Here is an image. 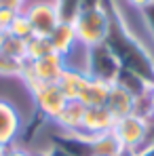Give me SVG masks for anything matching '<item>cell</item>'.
Listing matches in <instances>:
<instances>
[{
  "label": "cell",
  "mask_w": 154,
  "mask_h": 156,
  "mask_svg": "<svg viewBox=\"0 0 154 156\" xmlns=\"http://www.w3.org/2000/svg\"><path fill=\"white\" fill-rule=\"evenodd\" d=\"M133 105H135V97H133V95H129L125 89H120V87H116V84L110 87V95H108L106 108L114 114L116 120L123 118V116L133 114Z\"/></svg>",
  "instance_id": "5bb4252c"
},
{
  "label": "cell",
  "mask_w": 154,
  "mask_h": 156,
  "mask_svg": "<svg viewBox=\"0 0 154 156\" xmlns=\"http://www.w3.org/2000/svg\"><path fill=\"white\" fill-rule=\"evenodd\" d=\"M133 156H154V144H148V146H144L139 152H133Z\"/></svg>",
  "instance_id": "f1b7e54d"
},
{
  "label": "cell",
  "mask_w": 154,
  "mask_h": 156,
  "mask_svg": "<svg viewBox=\"0 0 154 156\" xmlns=\"http://www.w3.org/2000/svg\"><path fill=\"white\" fill-rule=\"evenodd\" d=\"M4 156H34V152L27 150L26 146L13 144V146H9V148H4Z\"/></svg>",
  "instance_id": "d4e9b609"
},
{
  "label": "cell",
  "mask_w": 154,
  "mask_h": 156,
  "mask_svg": "<svg viewBox=\"0 0 154 156\" xmlns=\"http://www.w3.org/2000/svg\"><path fill=\"white\" fill-rule=\"evenodd\" d=\"M110 87L112 84H106L102 80H95V78L87 76L78 99L87 108H91V105H106L108 104V95H110Z\"/></svg>",
  "instance_id": "4fadbf2b"
},
{
  "label": "cell",
  "mask_w": 154,
  "mask_h": 156,
  "mask_svg": "<svg viewBox=\"0 0 154 156\" xmlns=\"http://www.w3.org/2000/svg\"><path fill=\"white\" fill-rule=\"evenodd\" d=\"M141 21H144V26H146L148 36L152 38V42H154V2L148 6V9L141 11Z\"/></svg>",
  "instance_id": "cb8c5ba5"
},
{
  "label": "cell",
  "mask_w": 154,
  "mask_h": 156,
  "mask_svg": "<svg viewBox=\"0 0 154 156\" xmlns=\"http://www.w3.org/2000/svg\"><path fill=\"white\" fill-rule=\"evenodd\" d=\"M110 23H112V17H110L108 6L91 9V11H78V15L72 21V26L76 30L78 42L84 49L106 42L108 32H110Z\"/></svg>",
  "instance_id": "7a4b0ae2"
},
{
  "label": "cell",
  "mask_w": 154,
  "mask_h": 156,
  "mask_svg": "<svg viewBox=\"0 0 154 156\" xmlns=\"http://www.w3.org/2000/svg\"><path fill=\"white\" fill-rule=\"evenodd\" d=\"M27 91L32 93L34 97V104H36V112L42 114L47 120L55 122L57 116L61 114L63 105H66V97L63 93L59 91L57 84H47V82H40V80H32L26 84Z\"/></svg>",
  "instance_id": "5b68a950"
},
{
  "label": "cell",
  "mask_w": 154,
  "mask_h": 156,
  "mask_svg": "<svg viewBox=\"0 0 154 156\" xmlns=\"http://www.w3.org/2000/svg\"><path fill=\"white\" fill-rule=\"evenodd\" d=\"M51 53H55V51H53L51 40L47 36H32L27 40V59L36 61V59H42V57H47Z\"/></svg>",
  "instance_id": "d6986e66"
},
{
  "label": "cell",
  "mask_w": 154,
  "mask_h": 156,
  "mask_svg": "<svg viewBox=\"0 0 154 156\" xmlns=\"http://www.w3.org/2000/svg\"><path fill=\"white\" fill-rule=\"evenodd\" d=\"M102 6H106V0H80V11H91Z\"/></svg>",
  "instance_id": "484cf974"
},
{
  "label": "cell",
  "mask_w": 154,
  "mask_h": 156,
  "mask_svg": "<svg viewBox=\"0 0 154 156\" xmlns=\"http://www.w3.org/2000/svg\"><path fill=\"white\" fill-rule=\"evenodd\" d=\"M148 99H150V112H152V118H154V87L150 89V93H148Z\"/></svg>",
  "instance_id": "4dcf8cb0"
},
{
  "label": "cell",
  "mask_w": 154,
  "mask_h": 156,
  "mask_svg": "<svg viewBox=\"0 0 154 156\" xmlns=\"http://www.w3.org/2000/svg\"><path fill=\"white\" fill-rule=\"evenodd\" d=\"M19 13H21L19 9H13V6H4V4H0V30H2V32H9V27L13 26V21L17 19Z\"/></svg>",
  "instance_id": "603a6c76"
},
{
  "label": "cell",
  "mask_w": 154,
  "mask_h": 156,
  "mask_svg": "<svg viewBox=\"0 0 154 156\" xmlns=\"http://www.w3.org/2000/svg\"><path fill=\"white\" fill-rule=\"evenodd\" d=\"M84 110H87V105L82 104L80 99L66 101L61 114L55 120V125L63 131V133H80V129H82V118H84Z\"/></svg>",
  "instance_id": "8fae6325"
},
{
  "label": "cell",
  "mask_w": 154,
  "mask_h": 156,
  "mask_svg": "<svg viewBox=\"0 0 154 156\" xmlns=\"http://www.w3.org/2000/svg\"><path fill=\"white\" fill-rule=\"evenodd\" d=\"M127 2H129V4H131V6H133V9H137V11L141 13L144 9H148V6L152 4L154 0H127Z\"/></svg>",
  "instance_id": "4316f807"
},
{
  "label": "cell",
  "mask_w": 154,
  "mask_h": 156,
  "mask_svg": "<svg viewBox=\"0 0 154 156\" xmlns=\"http://www.w3.org/2000/svg\"><path fill=\"white\" fill-rule=\"evenodd\" d=\"M2 53H6V55L13 57V59L26 61V59H27V40L17 38V36H13V34L6 32V36H4V44H2Z\"/></svg>",
  "instance_id": "ac0fdd59"
},
{
  "label": "cell",
  "mask_w": 154,
  "mask_h": 156,
  "mask_svg": "<svg viewBox=\"0 0 154 156\" xmlns=\"http://www.w3.org/2000/svg\"><path fill=\"white\" fill-rule=\"evenodd\" d=\"M120 72V63L116 55L110 51V47L102 42L87 49V61H84V74L89 78L102 80L106 84H114Z\"/></svg>",
  "instance_id": "277c9868"
},
{
  "label": "cell",
  "mask_w": 154,
  "mask_h": 156,
  "mask_svg": "<svg viewBox=\"0 0 154 156\" xmlns=\"http://www.w3.org/2000/svg\"><path fill=\"white\" fill-rule=\"evenodd\" d=\"M23 2H26V0H0V4L13 6V9H19V11H21V6H23Z\"/></svg>",
  "instance_id": "f546056e"
},
{
  "label": "cell",
  "mask_w": 154,
  "mask_h": 156,
  "mask_svg": "<svg viewBox=\"0 0 154 156\" xmlns=\"http://www.w3.org/2000/svg\"><path fill=\"white\" fill-rule=\"evenodd\" d=\"M0 156H4V148H0Z\"/></svg>",
  "instance_id": "836d02e7"
},
{
  "label": "cell",
  "mask_w": 154,
  "mask_h": 156,
  "mask_svg": "<svg viewBox=\"0 0 154 156\" xmlns=\"http://www.w3.org/2000/svg\"><path fill=\"white\" fill-rule=\"evenodd\" d=\"M114 122H116V118L106 105H91V108L84 110L80 133L87 135V137H93V135H99V133H106V131H112Z\"/></svg>",
  "instance_id": "ba28073f"
},
{
  "label": "cell",
  "mask_w": 154,
  "mask_h": 156,
  "mask_svg": "<svg viewBox=\"0 0 154 156\" xmlns=\"http://www.w3.org/2000/svg\"><path fill=\"white\" fill-rule=\"evenodd\" d=\"M4 36H6V32L0 30V51H2V44H4Z\"/></svg>",
  "instance_id": "1f68e13d"
},
{
  "label": "cell",
  "mask_w": 154,
  "mask_h": 156,
  "mask_svg": "<svg viewBox=\"0 0 154 156\" xmlns=\"http://www.w3.org/2000/svg\"><path fill=\"white\" fill-rule=\"evenodd\" d=\"M21 63L23 61L13 59L6 53L0 51V76H19L21 74Z\"/></svg>",
  "instance_id": "7402d4cb"
},
{
  "label": "cell",
  "mask_w": 154,
  "mask_h": 156,
  "mask_svg": "<svg viewBox=\"0 0 154 156\" xmlns=\"http://www.w3.org/2000/svg\"><path fill=\"white\" fill-rule=\"evenodd\" d=\"M32 72H34V78L40 80V82H47V84H57L59 76L63 74L66 70V57L59 55V53H51L42 59H36L32 61Z\"/></svg>",
  "instance_id": "9c48e42d"
},
{
  "label": "cell",
  "mask_w": 154,
  "mask_h": 156,
  "mask_svg": "<svg viewBox=\"0 0 154 156\" xmlns=\"http://www.w3.org/2000/svg\"><path fill=\"white\" fill-rule=\"evenodd\" d=\"M114 84L120 87V89H125L129 95H133L135 99L148 95L150 89H152V87H150L141 76H137V74H133V72H129V70H123V68H120V72H118V76H116V82H114Z\"/></svg>",
  "instance_id": "e0dca14e"
},
{
  "label": "cell",
  "mask_w": 154,
  "mask_h": 156,
  "mask_svg": "<svg viewBox=\"0 0 154 156\" xmlns=\"http://www.w3.org/2000/svg\"><path fill=\"white\" fill-rule=\"evenodd\" d=\"M49 146H57L70 156H93L91 137L82 133H53L49 137Z\"/></svg>",
  "instance_id": "30bf717a"
},
{
  "label": "cell",
  "mask_w": 154,
  "mask_h": 156,
  "mask_svg": "<svg viewBox=\"0 0 154 156\" xmlns=\"http://www.w3.org/2000/svg\"><path fill=\"white\" fill-rule=\"evenodd\" d=\"M32 152H34V156H47L45 150H32Z\"/></svg>",
  "instance_id": "d6a6232c"
},
{
  "label": "cell",
  "mask_w": 154,
  "mask_h": 156,
  "mask_svg": "<svg viewBox=\"0 0 154 156\" xmlns=\"http://www.w3.org/2000/svg\"><path fill=\"white\" fill-rule=\"evenodd\" d=\"M23 15L27 17L34 36H51V32L59 26V11L55 6V2H34L27 9H21Z\"/></svg>",
  "instance_id": "8992f818"
},
{
  "label": "cell",
  "mask_w": 154,
  "mask_h": 156,
  "mask_svg": "<svg viewBox=\"0 0 154 156\" xmlns=\"http://www.w3.org/2000/svg\"><path fill=\"white\" fill-rule=\"evenodd\" d=\"M9 34H13V36H17V38H23V40H30V38L34 36V32H32V26H30L27 17L23 15V11L17 15V19L13 21V26L9 27Z\"/></svg>",
  "instance_id": "44dd1931"
},
{
  "label": "cell",
  "mask_w": 154,
  "mask_h": 156,
  "mask_svg": "<svg viewBox=\"0 0 154 156\" xmlns=\"http://www.w3.org/2000/svg\"><path fill=\"white\" fill-rule=\"evenodd\" d=\"M57 11H59V19L61 21H74V17L80 11V0H53Z\"/></svg>",
  "instance_id": "ffe728a7"
},
{
  "label": "cell",
  "mask_w": 154,
  "mask_h": 156,
  "mask_svg": "<svg viewBox=\"0 0 154 156\" xmlns=\"http://www.w3.org/2000/svg\"><path fill=\"white\" fill-rule=\"evenodd\" d=\"M84 80H87V74H84V72L66 68L63 74L57 80V87H59V91L63 93V97L70 101V99H78V97H80V91H82Z\"/></svg>",
  "instance_id": "9a60e30c"
},
{
  "label": "cell",
  "mask_w": 154,
  "mask_h": 156,
  "mask_svg": "<svg viewBox=\"0 0 154 156\" xmlns=\"http://www.w3.org/2000/svg\"><path fill=\"white\" fill-rule=\"evenodd\" d=\"M152 122L154 118H141L137 114H129L123 116L114 122V135L118 137L120 146L125 152H139L144 146L152 144Z\"/></svg>",
  "instance_id": "3957f363"
},
{
  "label": "cell",
  "mask_w": 154,
  "mask_h": 156,
  "mask_svg": "<svg viewBox=\"0 0 154 156\" xmlns=\"http://www.w3.org/2000/svg\"><path fill=\"white\" fill-rule=\"evenodd\" d=\"M49 40H51L53 51L59 53V55H63V57L70 55V53L78 47L76 30H74V26H72L70 21H59V26L51 32Z\"/></svg>",
  "instance_id": "7c38bea8"
},
{
  "label": "cell",
  "mask_w": 154,
  "mask_h": 156,
  "mask_svg": "<svg viewBox=\"0 0 154 156\" xmlns=\"http://www.w3.org/2000/svg\"><path fill=\"white\" fill-rule=\"evenodd\" d=\"M23 127L21 114L6 99H0V148H9L19 141V133Z\"/></svg>",
  "instance_id": "52a82bcc"
},
{
  "label": "cell",
  "mask_w": 154,
  "mask_h": 156,
  "mask_svg": "<svg viewBox=\"0 0 154 156\" xmlns=\"http://www.w3.org/2000/svg\"><path fill=\"white\" fill-rule=\"evenodd\" d=\"M106 6L110 11L112 23L106 38V44L116 55L123 70H129L137 76H141L150 87H154V55L152 51L135 36V32L125 23L120 11L112 4V0H106Z\"/></svg>",
  "instance_id": "6da1fadb"
},
{
  "label": "cell",
  "mask_w": 154,
  "mask_h": 156,
  "mask_svg": "<svg viewBox=\"0 0 154 156\" xmlns=\"http://www.w3.org/2000/svg\"><path fill=\"white\" fill-rule=\"evenodd\" d=\"M45 152H47V156H70V154H66L61 148H57V146H47V148H42Z\"/></svg>",
  "instance_id": "83f0119b"
},
{
  "label": "cell",
  "mask_w": 154,
  "mask_h": 156,
  "mask_svg": "<svg viewBox=\"0 0 154 156\" xmlns=\"http://www.w3.org/2000/svg\"><path fill=\"white\" fill-rule=\"evenodd\" d=\"M91 150H93V156H120L125 152L118 137L114 135V131L93 135L91 137Z\"/></svg>",
  "instance_id": "2e32d148"
}]
</instances>
